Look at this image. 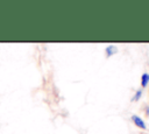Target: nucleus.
Returning <instances> with one entry per match:
<instances>
[{
	"label": "nucleus",
	"mask_w": 149,
	"mask_h": 134,
	"mask_svg": "<svg viewBox=\"0 0 149 134\" xmlns=\"http://www.w3.org/2000/svg\"><path fill=\"white\" fill-rule=\"evenodd\" d=\"M130 120H132V122H133L139 129H142V131H146V129H147V124L144 122V120H143L140 115H137V114H132V115H130Z\"/></svg>",
	"instance_id": "nucleus-1"
},
{
	"label": "nucleus",
	"mask_w": 149,
	"mask_h": 134,
	"mask_svg": "<svg viewBox=\"0 0 149 134\" xmlns=\"http://www.w3.org/2000/svg\"><path fill=\"white\" fill-rule=\"evenodd\" d=\"M118 52V47L115 44H108L106 48H105V54H106V57L109 58L112 57L113 55H115Z\"/></svg>",
	"instance_id": "nucleus-2"
},
{
	"label": "nucleus",
	"mask_w": 149,
	"mask_h": 134,
	"mask_svg": "<svg viewBox=\"0 0 149 134\" xmlns=\"http://www.w3.org/2000/svg\"><path fill=\"white\" fill-rule=\"evenodd\" d=\"M149 84V72H143L141 75V78H140V85H141V89H144L147 87Z\"/></svg>",
	"instance_id": "nucleus-3"
},
{
	"label": "nucleus",
	"mask_w": 149,
	"mask_h": 134,
	"mask_svg": "<svg viewBox=\"0 0 149 134\" xmlns=\"http://www.w3.org/2000/svg\"><path fill=\"white\" fill-rule=\"evenodd\" d=\"M142 94H143V89H137L136 91H135V93H134V96H133V98H132V101H139L140 99H141V97H142Z\"/></svg>",
	"instance_id": "nucleus-4"
},
{
	"label": "nucleus",
	"mask_w": 149,
	"mask_h": 134,
	"mask_svg": "<svg viewBox=\"0 0 149 134\" xmlns=\"http://www.w3.org/2000/svg\"><path fill=\"white\" fill-rule=\"evenodd\" d=\"M144 111H146V114L149 115V105H146L144 106Z\"/></svg>",
	"instance_id": "nucleus-5"
}]
</instances>
